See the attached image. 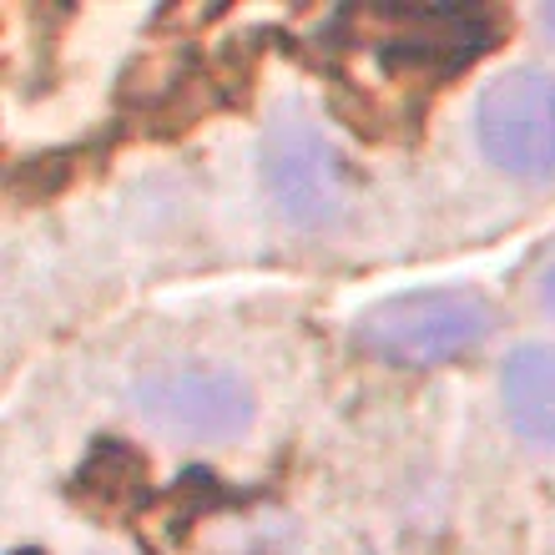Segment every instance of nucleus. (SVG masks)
Wrapping results in <instances>:
<instances>
[{
    "instance_id": "1",
    "label": "nucleus",
    "mask_w": 555,
    "mask_h": 555,
    "mask_svg": "<svg viewBox=\"0 0 555 555\" xmlns=\"http://www.w3.org/2000/svg\"><path fill=\"white\" fill-rule=\"evenodd\" d=\"M495 328V308L475 288H424L369 308L359 319V344L389 364L435 369L469 353Z\"/></svg>"
},
{
    "instance_id": "2",
    "label": "nucleus",
    "mask_w": 555,
    "mask_h": 555,
    "mask_svg": "<svg viewBox=\"0 0 555 555\" xmlns=\"http://www.w3.org/2000/svg\"><path fill=\"white\" fill-rule=\"evenodd\" d=\"M475 137L500 172L555 177V72H505L475 106Z\"/></svg>"
},
{
    "instance_id": "3",
    "label": "nucleus",
    "mask_w": 555,
    "mask_h": 555,
    "mask_svg": "<svg viewBox=\"0 0 555 555\" xmlns=\"http://www.w3.org/2000/svg\"><path fill=\"white\" fill-rule=\"evenodd\" d=\"M263 182L268 197L293 228L319 233L344 212V167L334 142L304 112H283L263 137Z\"/></svg>"
},
{
    "instance_id": "4",
    "label": "nucleus",
    "mask_w": 555,
    "mask_h": 555,
    "mask_svg": "<svg viewBox=\"0 0 555 555\" xmlns=\"http://www.w3.org/2000/svg\"><path fill=\"white\" fill-rule=\"evenodd\" d=\"M137 410L146 424H157L192 444H218L253 424V395L233 369L212 364H172L137 384Z\"/></svg>"
},
{
    "instance_id": "5",
    "label": "nucleus",
    "mask_w": 555,
    "mask_h": 555,
    "mask_svg": "<svg viewBox=\"0 0 555 555\" xmlns=\"http://www.w3.org/2000/svg\"><path fill=\"white\" fill-rule=\"evenodd\" d=\"M505 414L515 435L555 454V349L551 344H526L505 359Z\"/></svg>"
},
{
    "instance_id": "6",
    "label": "nucleus",
    "mask_w": 555,
    "mask_h": 555,
    "mask_svg": "<svg viewBox=\"0 0 555 555\" xmlns=\"http://www.w3.org/2000/svg\"><path fill=\"white\" fill-rule=\"evenodd\" d=\"M541 298H545V308L555 313V263L545 268V278H541Z\"/></svg>"
},
{
    "instance_id": "7",
    "label": "nucleus",
    "mask_w": 555,
    "mask_h": 555,
    "mask_svg": "<svg viewBox=\"0 0 555 555\" xmlns=\"http://www.w3.org/2000/svg\"><path fill=\"white\" fill-rule=\"evenodd\" d=\"M541 26H545V30H551V36H555V5H545V11H541Z\"/></svg>"
}]
</instances>
